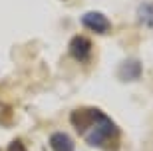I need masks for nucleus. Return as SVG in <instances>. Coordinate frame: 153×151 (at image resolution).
<instances>
[{
	"instance_id": "0eeeda50",
	"label": "nucleus",
	"mask_w": 153,
	"mask_h": 151,
	"mask_svg": "<svg viewBox=\"0 0 153 151\" xmlns=\"http://www.w3.org/2000/svg\"><path fill=\"white\" fill-rule=\"evenodd\" d=\"M6 151H28V149H26V145H24L20 139H14L10 145H8V149H6Z\"/></svg>"
},
{
	"instance_id": "20e7f679",
	"label": "nucleus",
	"mask_w": 153,
	"mask_h": 151,
	"mask_svg": "<svg viewBox=\"0 0 153 151\" xmlns=\"http://www.w3.org/2000/svg\"><path fill=\"white\" fill-rule=\"evenodd\" d=\"M141 72H143V66H141V62L135 60V58L123 60L117 68V76L121 82H135V80L141 78Z\"/></svg>"
},
{
	"instance_id": "7ed1b4c3",
	"label": "nucleus",
	"mask_w": 153,
	"mask_h": 151,
	"mask_svg": "<svg viewBox=\"0 0 153 151\" xmlns=\"http://www.w3.org/2000/svg\"><path fill=\"white\" fill-rule=\"evenodd\" d=\"M72 58H76L78 62H88L91 56V40L85 38V36H74L70 40L68 46Z\"/></svg>"
},
{
	"instance_id": "423d86ee",
	"label": "nucleus",
	"mask_w": 153,
	"mask_h": 151,
	"mask_svg": "<svg viewBox=\"0 0 153 151\" xmlns=\"http://www.w3.org/2000/svg\"><path fill=\"white\" fill-rule=\"evenodd\" d=\"M137 16H139V22L153 28V2H143L137 10Z\"/></svg>"
},
{
	"instance_id": "39448f33",
	"label": "nucleus",
	"mask_w": 153,
	"mask_h": 151,
	"mask_svg": "<svg viewBox=\"0 0 153 151\" xmlns=\"http://www.w3.org/2000/svg\"><path fill=\"white\" fill-rule=\"evenodd\" d=\"M50 147L52 151H74L76 149L74 139L64 131H56V133L50 135Z\"/></svg>"
},
{
	"instance_id": "f03ea898",
	"label": "nucleus",
	"mask_w": 153,
	"mask_h": 151,
	"mask_svg": "<svg viewBox=\"0 0 153 151\" xmlns=\"http://www.w3.org/2000/svg\"><path fill=\"white\" fill-rule=\"evenodd\" d=\"M82 24L96 34H108L111 30L109 18L103 16L102 12H85L84 16H82Z\"/></svg>"
},
{
	"instance_id": "f257e3e1",
	"label": "nucleus",
	"mask_w": 153,
	"mask_h": 151,
	"mask_svg": "<svg viewBox=\"0 0 153 151\" xmlns=\"http://www.w3.org/2000/svg\"><path fill=\"white\" fill-rule=\"evenodd\" d=\"M70 121L78 133L84 135L88 145L103 151H117L119 147V127L111 121L109 115L96 107H79L72 112Z\"/></svg>"
}]
</instances>
